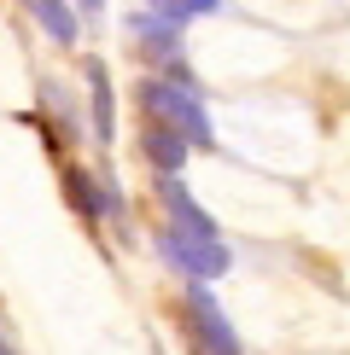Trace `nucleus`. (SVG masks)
Here are the masks:
<instances>
[{
  "mask_svg": "<svg viewBox=\"0 0 350 355\" xmlns=\"http://www.w3.org/2000/svg\"><path fill=\"white\" fill-rule=\"evenodd\" d=\"M24 6L41 18V29H47L53 41H65V47L76 41V18H70V6H65V0H24Z\"/></svg>",
  "mask_w": 350,
  "mask_h": 355,
  "instance_id": "6",
  "label": "nucleus"
},
{
  "mask_svg": "<svg viewBox=\"0 0 350 355\" xmlns=\"http://www.w3.org/2000/svg\"><path fill=\"white\" fill-rule=\"evenodd\" d=\"M88 87H94V140H117V99H111V76L99 58H88Z\"/></svg>",
  "mask_w": 350,
  "mask_h": 355,
  "instance_id": "4",
  "label": "nucleus"
},
{
  "mask_svg": "<svg viewBox=\"0 0 350 355\" xmlns=\"http://www.w3.org/2000/svg\"><path fill=\"white\" fill-rule=\"evenodd\" d=\"M140 146H146V157H152L164 175H175L187 164V135H175L169 123H146V135H140Z\"/></svg>",
  "mask_w": 350,
  "mask_h": 355,
  "instance_id": "5",
  "label": "nucleus"
},
{
  "mask_svg": "<svg viewBox=\"0 0 350 355\" xmlns=\"http://www.w3.org/2000/svg\"><path fill=\"white\" fill-rule=\"evenodd\" d=\"M99 6H106V0H82V12H99Z\"/></svg>",
  "mask_w": 350,
  "mask_h": 355,
  "instance_id": "9",
  "label": "nucleus"
},
{
  "mask_svg": "<svg viewBox=\"0 0 350 355\" xmlns=\"http://www.w3.org/2000/svg\"><path fill=\"white\" fill-rule=\"evenodd\" d=\"M164 250H169L175 268L193 274V279H216V274H228V245H222V233L169 227V233H164Z\"/></svg>",
  "mask_w": 350,
  "mask_h": 355,
  "instance_id": "2",
  "label": "nucleus"
},
{
  "mask_svg": "<svg viewBox=\"0 0 350 355\" xmlns=\"http://www.w3.org/2000/svg\"><path fill=\"white\" fill-rule=\"evenodd\" d=\"M0 355H12V349H6V344H0Z\"/></svg>",
  "mask_w": 350,
  "mask_h": 355,
  "instance_id": "10",
  "label": "nucleus"
},
{
  "mask_svg": "<svg viewBox=\"0 0 350 355\" xmlns=\"http://www.w3.org/2000/svg\"><path fill=\"white\" fill-rule=\"evenodd\" d=\"M152 6H158V18L181 24V18H204V12H216L222 0H152Z\"/></svg>",
  "mask_w": 350,
  "mask_h": 355,
  "instance_id": "7",
  "label": "nucleus"
},
{
  "mask_svg": "<svg viewBox=\"0 0 350 355\" xmlns=\"http://www.w3.org/2000/svg\"><path fill=\"white\" fill-rule=\"evenodd\" d=\"M187 332H193V344H199V355H245L240 349V338H233V327L222 320V309H216V297L204 286H193L187 291Z\"/></svg>",
  "mask_w": 350,
  "mask_h": 355,
  "instance_id": "3",
  "label": "nucleus"
},
{
  "mask_svg": "<svg viewBox=\"0 0 350 355\" xmlns=\"http://www.w3.org/2000/svg\"><path fill=\"white\" fill-rule=\"evenodd\" d=\"M140 105L152 123H169L175 135H187V146H210V116H204V105L193 99V87H175V82H146L140 87Z\"/></svg>",
  "mask_w": 350,
  "mask_h": 355,
  "instance_id": "1",
  "label": "nucleus"
},
{
  "mask_svg": "<svg viewBox=\"0 0 350 355\" xmlns=\"http://www.w3.org/2000/svg\"><path fill=\"white\" fill-rule=\"evenodd\" d=\"M70 198H76V210H82V216H94V210H99V198H94V175L70 169Z\"/></svg>",
  "mask_w": 350,
  "mask_h": 355,
  "instance_id": "8",
  "label": "nucleus"
}]
</instances>
